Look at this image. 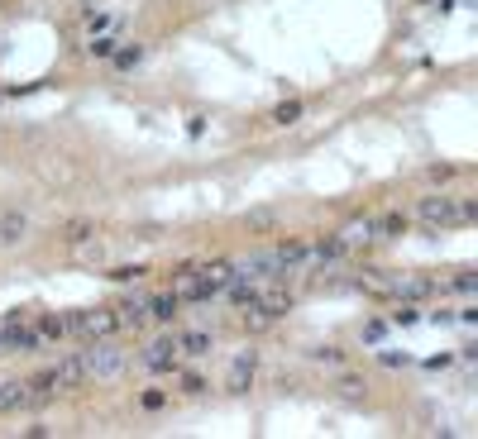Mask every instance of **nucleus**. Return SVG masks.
<instances>
[{
  "label": "nucleus",
  "instance_id": "nucleus-1",
  "mask_svg": "<svg viewBox=\"0 0 478 439\" xmlns=\"http://www.w3.org/2000/svg\"><path fill=\"white\" fill-rule=\"evenodd\" d=\"M77 363H81V377H115V373H125L129 353L125 348H111V344H91L77 353Z\"/></svg>",
  "mask_w": 478,
  "mask_h": 439
},
{
  "label": "nucleus",
  "instance_id": "nucleus-2",
  "mask_svg": "<svg viewBox=\"0 0 478 439\" xmlns=\"http://www.w3.org/2000/svg\"><path fill=\"white\" fill-rule=\"evenodd\" d=\"M416 215L430 220V224H464V220L474 215V205L454 201V196H426V201L416 205Z\"/></svg>",
  "mask_w": 478,
  "mask_h": 439
},
{
  "label": "nucleus",
  "instance_id": "nucleus-3",
  "mask_svg": "<svg viewBox=\"0 0 478 439\" xmlns=\"http://www.w3.org/2000/svg\"><path fill=\"white\" fill-rule=\"evenodd\" d=\"M67 329L81 334V339L115 334V329H120V311H72V315H67Z\"/></svg>",
  "mask_w": 478,
  "mask_h": 439
},
{
  "label": "nucleus",
  "instance_id": "nucleus-4",
  "mask_svg": "<svg viewBox=\"0 0 478 439\" xmlns=\"http://www.w3.org/2000/svg\"><path fill=\"white\" fill-rule=\"evenodd\" d=\"M19 239H29V215L5 210V215H0V244L10 249V244H19Z\"/></svg>",
  "mask_w": 478,
  "mask_h": 439
},
{
  "label": "nucleus",
  "instance_id": "nucleus-5",
  "mask_svg": "<svg viewBox=\"0 0 478 439\" xmlns=\"http://www.w3.org/2000/svg\"><path fill=\"white\" fill-rule=\"evenodd\" d=\"M39 339H44V344H53V339H72V329H67V315H44V320H39Z\"/></svg>",
  "mask_w": 478,
  "mask_h": 439
},
{
  "label": "nucleus",
  "instance_id": "nucleus-6",
  "mask_svg": "<svg viewBox=\"0 0 478 439\" xmlns=\"http://www.w3.org/2000/svg\"><path fill=\"white\" fill-rule=\"evenodd\" d=\"M67 244V249H77V244H86V239H96V224L91 220H67L63 224V234H58Z\"/></svg>",
  "mask_w": 478,
  "mask_h": 439
},
{
  "label": "nucleus",
  "instance_id": "nucleus-7",
  "mask_svg": "<svg viewBox=\"0 0 478 439\" xmlns=\"http://www.w3.org/2000/svg\"><path fill=\"white\" fill-rule=\"evenodd\" d=\"M177 311H182L177 291H168V296H153V301H148V320H177Z\"/></svg>",
  "mask_w": 478,
  "mask_h": 439
},
{
  "label": "nucleus",
  "instance_id": "nucleus-8",
  "mask_svg": "<svg viewBox=\"0 0 478 439\" xmlns=\"http://www.w3.org/2000/svg\"><path fill=\"white\" fill-rule=\"evenodd\" d=\"M206 348H210V334H206V329L177 334V353H191V358H196V353H206Z\"/></svg>",
  "mask_w": 478,
  "mask_h": 439
},
{
  "label": "nucleus",
  "instance_id": "nucleus-9",
  "mask_svg": "<svg viewBox=\"0 0 478 439\" xmlns=\"http://www.w3.org/2000/svg\"><path fill=\"white\" fill-rule=\"evenodd\" d=\"M297 115H302V100H287V105L273 110V120H278V125H297Z\"/></svg>",
  "mask_w": 478,
  "mask_h": 439
},
{
  "label": "nucleus",
  "instance_id": "nucleus-10",
  "mask_svg": "<svg viewBox=\"0 0 478 439\" xmlns=\"http://www.w3.org/2000/svg\"><path fill=\"white\" fill-rule=\"evenodd\" d=\"M163 401H168V392H143V396H139V406H143V410H158Z\"/></svg>",
  "mask_w": 478,
  "mask_h": 439
},
{
  "label": "nucleus",
  "instance_id": "nucleus-11",
  "mask_svg": "<svg viewBox=\"0 0 478 439\" xmlns=\"http://www.w3.org/2000/svg\"><path fill=\"white\" fill-rule=\"evenodd\" d=\"M91 53H96V58H111V53H115V38H96Z\"/></svg>",
  "mask_w": 478,
  "mask_h": 439
},
{
  "label": "nucleus",
  "instance_id": "nucleus-12",
  "mask_svg": "<svg viewBox=\"0 0 478 439\" xmlns=\"http://www.w3.org/2000/svg\"><path fill=\"white\" fill-rule=\"evenodd\" d=\"M311 358H320V363H345V353H340V348H316Z\"/></svg>",
  "mask_w": 478,
  "mask_h": 439
},
{
  "label": "nucleus",
  "instance_id": "nucleus-13",
  "mask_svg": "<svg viewBox=\"0 0 478 439\" xmlns=\"http://www.w3.org/2000/svg\"><path fill=\"white\" fill-rule=\"evenodd\" d=\"M111 277H120V282H134V277H143V267H115Z\"/></svg>",
  "mask_w": 478,
  "mask_h": 439
}]
</instances>
